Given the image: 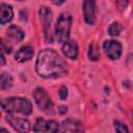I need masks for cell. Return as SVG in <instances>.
Masks as SVG:
<instances>
[{
	"label": "cell",
	"mask_w": 133,
	"mask_h": 133,
	"mask_svg": "<svg viewBox=\"0 0 133 133\" xmlns=\"http://www.w3.org/2000/svg\"><path fill=\"white\" fill-rule=\"evenodd\" d=\"M35 69L44 78H58L68 73L65 61L52 49H45L38 53Z\"/></svg>",
	"instance_id": "cell-1"
},
{
	"label": "cell",
	"mask_w": 133,
	"mask_h": 133,
	"mask_svg": "<svg viewBox=\"0 0 133 133\" xmlns=\"http://www.w3.org/2000/svg\"><path fill=\"white\" fill-rule=\"evenodd\" d=\"M0 105L1 108L8 113H22L24 115H28L32 111V105L26 98H6L0 101Z\"/></svg>",
	"instance_id": "cell-2"
},
{
	"label": "cell",
	"mask_w": 133,
	"mask_h": 133,
	"mask_svg": "<svg viewBox=\"0 0 133 133\" xmlns=\"http://www.w3.org/2000/svg\"><path fill=\"white\" fill-rule=\"evenodd\" d=\"M72 17L69 14H61L55 25V37L59 43H65L70 36Z\"/></svg>",
	"instance_id": "cell-3"
},
{
	"label": "cell",
	"mask_w": 133,
	"mask_h": 133,
	"mask_svg": "<svg viewBox=\"0 0 133 133\" xmlns=\"http://www.w3.org/2000/svg\"><path fill=\"white\" fill-rule=\"evenodd\" d=\"M33 98H34L36 105L38 106V108L41 110L49 111L52 109L53 103H52L49 95L47 94V91L44 88H41V87L35 88V90L33 91Z\"/></svg>",
	"instance_id": "cell-4"
},
{
	"label": "cell",
	"mask_w": 133,
	"mask_h": 133,
	"mask_svg": "<svg viewBox=\"0 0 133 133\" xmlns=\"http://www.w3.org/2000/svg\"><path fill=\"white\" fill-rule=\"evenodd\" d=\"M58 129L59 126L57 122L53 119L46 121L43 118H38L33 125V131L35 133H57Z\"/></svg>",
	"instance_id": "cell-5"
},
{
	"label": "cell",
	"mask_w": 133,
	"mask_h": 133,
	"mask_svg": "<svg viewBox=\"0 0 133 133\" xmlns=\"http://www.w3.org/2000/svg\"><path fill=\"white\" fill-rule=\"evenodd\" d=\"M103 50L110 59H117L122 54V45L116 41H106L103 44Z\"/></svg>",
	"instance_id": "cell-6"
},
{
	"label": "cell",
	"mask_w": 133,
	"mask_h": 133,
	"mask_svg": "<svg viewBox=\"0 0 133 133\" xmlns=\"http://www.w3.org/2000/svg\"><path fill=\"white\" fill-rule=\"evenodd\" d=\"M83 8V15L85 22L89 25H94L96 22V16H97V6L95 1L91 0H86L82 4Z\"/></svg>",
	"instance_id": "cell-7"
},
{
	"label": "cell",
	"mask_w": 133,
	"mask_h": 133,
	"mask_svg": "<svg viewBox=\"0 0 133 133\" xmlns=\"http://www.w3.org/2000/svg\"><path fill=\"white\" fill-rule=\"evenodd\" d=\"M60 133H84V130L79 121L68 118L61 123Z\"/></svg>",
	"instance_id": "cell-8"
},
{
	"label": "cell",
	"mask_w": 133,
	"mask_h": 133,
	"mask_svg": "<svg viewBox=\"0 0 133 133\" xmlns=\"http://www.w3.org/2000/svg\"><path fill=\"white\" fill-rule=\"evenodd\" d=\"M6 121L19 133H27L29 131V129H30L29 122L27 119H25V118L16 117L14 115H7L6 116Z\"/></svg>",
	"instance_id": "cell-9"
},
{
	"label": "cell",
	"mask_w": 133,
	"mask_h": 133,
	"mask_svg": "<svg viewBox=\"0 0 133 133\" xmlns=\"http://www.w3.org/2000/svg\"><path fill=\"white\" fill-rule=\"evenodd\" d=\"M39 18H41L42 24L44 26L45 36L48 41V35H49V33H51L50 32V24H51V20H52V11L48 7L43 6L39 9Z\"/></svg>",
	"instance_id": "cell-10"
},
{
	"label": "cell",
	"mask_w": 133,
	"mask_h": 133,
	"mask_svg": "<svg viewBox=\"0 0 133 133\" xmlns=\"http://www.w3.org/2000/svg\"><path fill=\"white\" fill-rule=\"evenodd\" d=\"M62 53L65 57L71 59H76L79 54L78 45L73 41H66L62 46Z\"/></svg>",
	"instance_id": "cell-11"
},
{
	"label": "cell",
	"mask_w": 133,
	"mask_h": 133,
	"mask_svg": "<svg viewBox=\"0 0 133 133\" xmlns=\"http://www.w3.org/2000/svg\"><path fill=\"white\" fill-rule=\"evenodd\" d=\"M14 17V11L10 5L6 3L0 4V24L8 23Z\"/></svg>",
	"instance_id": "cell-12"
},
{
	"label": "cell",
	"mask_w": 133,
	"mask_h": 133,
	"mask_svg": "<svg viewBox=\"0 0 133 133\" xmlns=\"http://www.w3.org/2000/svg\"><path fill=\"white\" fill-rule=\"evenodd\" d=\"M33 56V49L29 46H25L22 47L15 55V59L19 62H25L28 61L29 59H31V57Z\"/></svg>",
	"instance_id": "cell-13"
},
{
	"label": "cell",
	"mask_w": 133,
	"mask_h": 133,
	"mask_svg": "<svg viewBox=\"0 0 133 133\" xmlns=\"http://www.w3.org/2000/svg\"><path fill=\"white\" fill-rule=\"evenodd\" d=\"M7 37L14 41L15 43H19L24 38V32L20 27L16 25H11L7 29Z\"/></svg>",
	"instance_id": "cell-14"
},
{
	"label": "cell",
	"mask_w": 133,
	"mask_h": 133,
	"mask_svg": "<svg viewBox=\"0 0 133 133\" xmlns=\"http://www.w3.org/2000/svg\"><path fill=\"white\" fill-rule=\"evenodd\" d=\"M12 77L8 73H3L0 75V88L8 89L12 86Z\"/></svg>",
	"instance_id": "cell-15"
},
{
	"label": "cell",
	"mask_w": 133,
	"mask_h": 133,
	"mask_svg": "<svg viewBox=\"0 0 133 133\" xmlns=\"http://www.w3.org/2000/svg\"><path fill=\"white\" fill-rule=\"evenodd\" d=\"M121 31H122V26H121V24L117 23V22L112 23V24L109 26V28H108V33H109L110 35H112V36L118 35V34L121 33Z\"/></svg>",
	"instance_id": "cell-16"
},
{
	"label": "cell",
	"mask_w": 133,
	"mask_h": 133,
	"mask_svg": "<svg viewBox=\"0 0 133 133\" xmlns=\"http://www.w3.org/2000/svg\"><path fill=\"white\" fill-rule=\"evenodd\" d=\"M88 57L91 60H98L100 58V52L98 51L97 47L94 45L89 46V50H88Z\"/></svg>",
	"instance_id": "cell-17"
},
{
	"label": "cell",
	"mask_w": 133,
	"mask_h": 133,
	"mask_svg": "<svg viewBox=\"0 0 133 133\" xmlns=\"http://www.w3.org/2000/svg\"><path fill=\"white\" fill-rule=\"evenodd\" d=\"M114 129L116 133H130L128 128L121 122H114Z\"/></svg>",
	"instance_id": "cell-18"
},
{
	"label": "cell",
	"mask_w": 133,
	"mask_h": 133,
	"mask_svg": "<svg viewBox=\"0 0 133 133\" xmlns=\"http://www.w3.org/2000/svg\"><path fill=\"white\" fill-rule=\"evenodd\" d=\"M66 97H68V89H66V87L62 86V87L59 89V98H60L61 100H65Z\"/></svg>",
	"instance_id": "cell-19"
},
{
	"label": "cell",
	"mask_w": 133,
	"mask_h": 133,
	"mask_svg": "<svg viewBox=\"0 0 133 133\" xmlns=\"http://www.w3.org/2000/svg\"><path fill=\"white\" fill-rule=\"evenodd\" d=\"M5 63V57H4V53L2 48L0 47V64H4Z\"/></svg>",
	"instance_id": "cell-20"
},
{
	"label": "cell",
	"mask_w": 133,
	"mask_h": 133,
	"mask_svg": "<svg viewBox=\"0 0 133 133\" xmlns=\"http://www.w3.org/2000/svg\"><path fill=\"white\" fill-rule=\"evenodd\" d=\"M63 111H66V107H64V106L60 107V113H63Z\"/></svg>",
	"instance_id": "cell-21"
},
{
	"label": "cell",
	"mask_w": 133,
	"mask_h": 133,
	"mask_svg": "<svg viewBox=\"0 0 133 133\" xmlns=\"http://www.w3.org/2000/svg\"><path fill=\"white\" fill-rule=\"evenodd\" d=\"M0 133H8V132H7V130H5L3 128H0Z\"/></svg>",
	"instance_id": "cell-22"
}]
</instances>
